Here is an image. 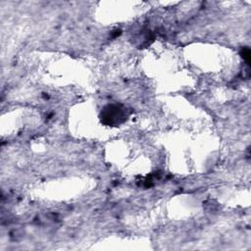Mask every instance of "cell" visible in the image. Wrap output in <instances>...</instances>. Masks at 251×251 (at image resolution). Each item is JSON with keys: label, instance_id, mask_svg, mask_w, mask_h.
Segmentation results:
<instances>
[{"label": "cell", "instance_id": "1", "mask_svg": "<svg viewBox=\"0 0 251 251\" xmlns=\"http://www.w3.org/2000/svg\"><path fill=\"white\" fill-rule=\"evenodd\" d=\"M126 114L124 108L118 105H110L103 110L102 119L106 125H120L126 120Z\"/></svg>", "mask_w": 251, "mask_h": 251}]
</instances>
